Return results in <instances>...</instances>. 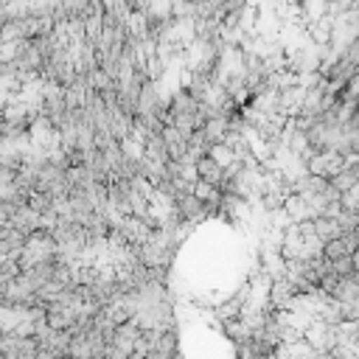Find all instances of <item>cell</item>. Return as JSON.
I'll return each instance as SVG.
<instances>
[{
	"instance_id": "1",
	"label": "cell",
	"mask_w": 359,
	"mask_h": 359,
	"mask_svg": "<svg viewBox=\"0 0 359 359\" xmlns=\"http://www.w3.org/2000/svg\"><path fill=\"white\" fill-rule=\"evenodd\" d=\"M196 168H199V180H205V182H210V185H219V188H222L227 168H224L216 157H210V154L199 157V160H196Z\"/></svg>"
}]
</instances>
